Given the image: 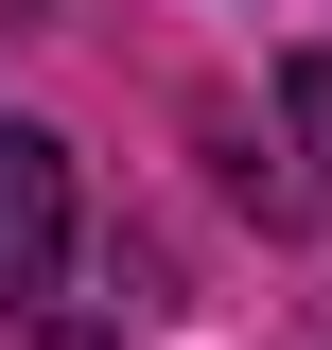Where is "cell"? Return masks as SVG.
Segmentation results:
<instances>
[{
	"label": "cell",
	"mask_w": 332,
	"mask_h": 350,
	"mask_svg": "<svg viewBox=\"0 0 332 350\" xmlns=\"http://www.w3.org/2000/svg\"><path fill=\"white\" fill-rule=\"evenodd\" d=\"M53 262H70V140L0 123V315L53 298Z\"/></svg>",
	"instance_id": "1"
}]
</instances>
